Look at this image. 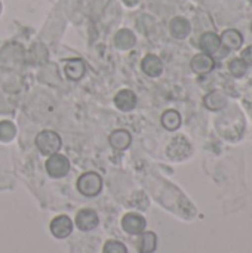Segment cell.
Instances as JSON below:
<instances>
[{
	"label": "cell",
	"mask_w": 252,
	"mask_h": 253,
	"mask_svg": "<svg viewBox=\"0 0 252 253\" xmlns=\"http://www.w3.org/2000/svg\"><path fill=\"white\" fill-rule=\"evenodd\" d=\"M76 225L82 231H91L98 225V216L91 209H83L76 216Z\"/></svg>",
	"instance_id": "obj_8"
},
{
	"label": "cell",
	"mask_w": 252,
	"mask_h": 253,
	"mask_svg": "<svg viewBox=\"0 0 252 253\" xmlns=\"http://www.w3.org/2000/svg\"><path fill=\"white\" fill-rule=\"evenodd\" d=\"M242 59L245 61V64L252 65V44L251 46H248V47L242 52Z\"/></svg>",
	"instance_id": "obj_23"
},
{
	"label": "cell",
	"mask_w": 252,
	"mask_h": 253,
	"mask_svg": "<svg viewBox=\"0 0 252 253\" xmlns=\"http://www.w3.org/2000/svg\"><path fill=\"white\" fill-rule=\"evenodd\" d=\"M16 135V127L10 122H0V141L9 142L15 138Z\"/></svg>",
	"instance_id": "obj_20"
},
{
	"label": "cell",
	"mask_w": 252,
	"mask_h": 253,
	"mask_svg": "<svg viewBox=\"0 0 252 253\" xmlns=\"http://www.w3.org/2000/svg\"><path fill=\"white\" fill-rule=\"evenodd\" d=\"M131 141H132V136L125 129H117L108 136L110 145L116 150H126L131 145Z\"/></svg>",
	"instance_id": "obj_14"
},
{
	"label": "cell",
	"mask_w": 252,
	"mask_h": 253,
	"mask_svg": "<svg viewBox=\"0 0 252 253\" xmlns=\"http://www.w3.org/2000/svg\"><path fill=\"white\" fill-rule=\"evenodd\" d=\"M135 42H137L135 34H134L131 30H128V28H123V30L117 31L116 36H114V44H116V47H119L120 50H128V49H131V47L135 44Z\"/></svg>",
	"instance_id": "obj_17"
},
{
	"label": "cell",
	"mask_w": 252,
	"mask_h": 253,
	"mask_svg": "<svg viewBox=\"0 0 252 253\" xmlns=\"http://www.w3.org/2000/svg\"><path fill=\"white\" fill-rule=\"evenodd\" d=\"M141 68H143V71H144L147 76H150V77H157V76H160L162 71H163V64H162V59H160L159 56H156V55H153V53H149V55L144 56V59H143V62H141Z\"/></svg>",
	"instance_id": "obj_10"
},
{
	"label": "cell",
	"mask_w": 252,
	"mask_h": 253,
	"mask_svg": "<svg viewBox=\"0 0 252 253\" xmlns=\"http://www.w3.org/2000/svg\"><path fill=\"white\" fill-rule=\"evenodd\" d=\"M190 22L183 18V16H175L171 22H169V31L175 39H186L190 34Z\"/></svg>",
	"instance_id": "obj_12"
},
{
	"label": "cell",
	"mask_w": 252,
	"mask_h": 253,
	"mask_svg": "<svg viewBox=\"0 0 252 253\" xmlns=\"http://www.w3.org/2000/svg\"><path fill=\"white\" fill-rule=\"evenodd\" d=\"M220 40H221V44H223L226 49H229V50H236V49H239V47L242 46V43H244L242 34H241L238 30H233V28L226 30V31L221 34Z\"/></svg>",
	"instance_id": "obj_13"
},
{
	"label": "cell",
	"mask_w": 252,
	"mask_h": 253,
	"mask_svg": "<svg viewBox=\"0 0 252 253\" xmlns=\"http://www.w3.org/2000/svg\"><path fill=\"white\" fill-rule=\"evenodd\" d=\"M215 67V62L211 55L208 53H199L192 59V70L198 74H208Z\"/></svg>",
	"instance_id": "obj_11"
},
{
	"label": "cell",
	"mask_w": 252,
	"mask_h": 253,
	"mask_svg": "<svg viewBox=\"0 0 252 253\" xmlns=\"http://www.w3.org/2000/svg\"><path fill=\"white\" fill-rule=\"evenodd\" d=\"M102 188V179L95 172H86L83 173L77 181V190L88 197L97 196Z\"/></svg>",
	"instance_id": "obj_2"
},
{
	"label": "cell",
	"mask_w": 252,
	"mask_h": 253,
	"mask_svg": "<svg viewBox=\"0 0 252 253\" xmlns=\"http://www.w3.org/2000/svg\"><path fill=\"white\" fill-rule=\"evenodd\" d=\"M73 231V221L67 215H61L52 219L50 222V233L56 239H65Z\"/></svg>",
	"instance_id": "obj_6"
},
{
	"label": "cell",
	"mask_w": 252,
	"mask_h": 253,
	"mask_svg": "<svg viewBox=\"0 0 252 253\" xmlns=\"http://www.w3.org/2000/svg\"><path fill=\"white\" fill-rule=\"evenodd\" d=\"M114 105L120 111H131L137 105V95L132 90H129V89H123V90H120V92L116 93V96H114Z\"/></svg>",
	"instance_id": "obj_9"
},
{
	"label": "cell",
	"mask_w": 252,
	"mask_h": 253,
	"mask_svg": "<svg viewBox=\"0 0 252 253\" xmlns=\"http://www.w3.org/2000/svg\"><path fill=\"white\" fill-rule=\"evenodd\" d=\"M102 253H128V249L123 243H120L117 240H108L104 245Z\"/></svg>",
	"instance_id": "obj_22"
},
{
	"label": "cell",
	"mask_w": 252,
	"mask_h": 253,
	"mask_svg": "<svg viewBox=\"0 0 252 253\" xmlns=\"http://www.w3.org/2000/svg\"><path fill=\"white\" fill-rule=\"evenodd\" d=\"M251 28H252V25H251Z\"/></svg>",
	"instance_id": "obj_26"
},
{
	"label": "cell",
	"mask_w": 252,
	"mask_h": 253,
	"mask_svg": "<svg viewBox=\"0 0 252 253\" xmlns=\"http://www.w3.org/2000/svg\"><path fill=\"white\" fill-rule=\"evenodd\" d=\"M85 71H86L85 62L79 58L67 61V64L64 67V73L67 74V77L70 80H80L83 77Z\"/></svg>",
	"instance_id": "obj_15"
},
{
	"label": "cell",
	"mask_w": 252,
	"mask_h": 253,
	"mask_svg": "<svg viewBox=\"0 0 252 253\" xmlns=\"http://www.w3.org/2000/svg\"><path fill=\"white\" fill-rule=\"evenodd\" d=\"M46 170L52 178H62L70 170V162L62 154H52L46 162Z\"/></svg>",
	"instance_id": "obj_4"
},
{
	"label": "cell",
	"mask_w": 252,
	"mask_h": 253,
	"mask_svg": "<svg viewBox=\"0 0 252 253\" xmlns=\"http://www.w3.org/2000/svg\"><path fill=\"white\" fill-rule=\"evenodd\" d=\"M122 228L132 236L141 234L146 228V219L138 213H126L122 218Z\"/></svg>",
	"instance_id": "obj_5"
},
{
	"label": "cell",
	"mask_w": 252,
	"mask_h": 253,
	"mask_svg": "<svg viewBox=\"0 0 252 253\" xmlns=\"http://www.w3.org/2000/svg\"><path fill=\"white\" fill-rule=\"evenodd\" d=\"M166 154L171 160H184L192 154V145L186 136H175L168 145Z\"/></svg>",
	"instance_id": "obj_3"
},
{
	"label": "cell",
	"mask_w": 252,
	"mask_h": 253,
	"mask_svg": "<svg viewBox=\"0 0 252 253\" xmlns=\"http://www.w3.org/2000/svg\"><path fill=\"white\" fill-rule=\"evenodd\" d=\"M0 12H1V4H0Z\"/></svg>",
	"instance_id": "obj_25"
},
{
	"label": "cell",
	"mask_w": 252,
	"mask_h": 253,
	"mask_svg": "<svg viewBox=\"0 0 252 253\" xmlns=\"http://www.w3.org/2000/svg\"><path fill=\"white\" fill-rule=\"evenodd\" d=\"M123 3L126 6H137L140 3V0H123Z\"/></svg>",
	"instance_id": "obj_24"
},
{
	"label": "cell",
	"mask_w": 252,
	"mask_h": 253,
	"mask_svg": "<svg viewBox=\"0 0 252 253\" xmlns=\"http://www.w3.org/2000/svg\"><path fill=\"white\" fill-rule=\"evenodd\" d=\"M157 246V237L154 233H141L138 242H137V249L140 253H153Z\"/></svg>",
	"instance_id": "obj_18"
},
{
	"label": "cell",
	"mask_w": 252,
	"mask_h": 253,
	"mask_svg": "<svg viewBox=\"0 0 252 253\" xmlns=\"http://www.w3.org/2000/svg\"><path fill=\"white\" fill-rule=\"evenodd\" d=\"M229 70L235 77H242L247 73V64L242 58H235L230 64H229Z\"/></svg>",
	"instance_id": "obj_21"
},
{
	"label": "cell",
	"mask_w": 252,
	"mask_h": 253,
	"mask_svg": "<svg viewBox=\"0 0 252 253\" xmlns=\"http://www.w3.org/2000/svg\"><path fill=\"white\" fill-rule=\"evenodd\" d=\"M203 104H205L206 108H209L212 111H218V110H223L227 105V96L220 90H214V92H211V93H208L205 96Z\"/></svg>",
	"instance_id": "obj_16"
},
{
	"label": "cell",
	"mask_w": 252,
	"mask_h": 253,
	"mask_svg": "<svg viewBox=\"0 0 252 253\" xmlns=\"http://www.w3.org/2000/svg\"><path fill=\"white\" fill-rule=\"evenodd\" d=\"M162 126L168 130H177L181 126V116L175 110H168L162 114Z\"/></svg>",
	"instance_id": "obj_19"
},
{
	"label": "cell",
	"mask_w": 252,
	"mask_h": 253,
	"mask_svg": "<svg viewBox=\"0 0 252 253\" xmlns=\"http://www.w3.org/2000/svg\"><path fill=\"white\" fill-rule=\"evenodd\" d=\"M61 145H62V141H61L59 135L53 130H42L36 136V147L45 156L56 154L59 151Z\"/></svg>",
	"instance_id": "obj_1"
},
{
	"label": "cell",
	"mask_w": 252,
	"mask_h": 253,
	"mask_svg": "<svg viewBox=\"0 0 252 253\" xmlns=\"http://www.w3.org/2000/svg\"><path fill=\"white\" fill-rule=\"evenodd\" d=\"M199 47L203 50V53H208V55H214V53H218L220 47H221V40H220V36H217L215 33H203L199 39Z\"/></svg>",
	"instance_id": "obj_7"
}]
</instances>
